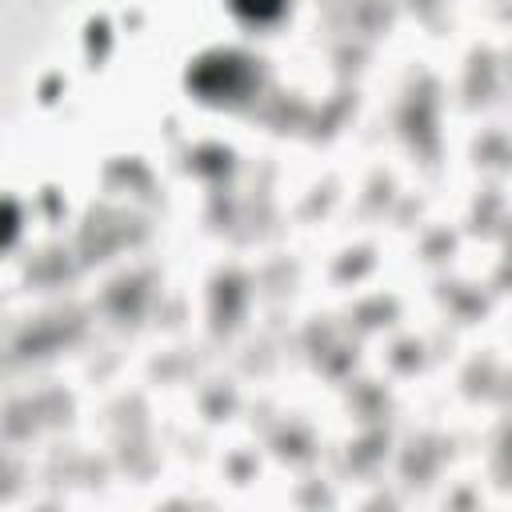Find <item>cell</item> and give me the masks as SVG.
<instances>
[{"mask_svg":"<svg viewBox=\"0 0 512 512\" xmlns=\"http://www.w3.org/2000/svg\"><path fill=\"white\" fill-rule=\"evenodd\" d=\"M236 8L248 12V16H268V12L280 8V0H236Z\"/></svg>","mask_w":512,"mask_h":512,"instance_id":"cell-1","label":"cell"}]
</instances>
